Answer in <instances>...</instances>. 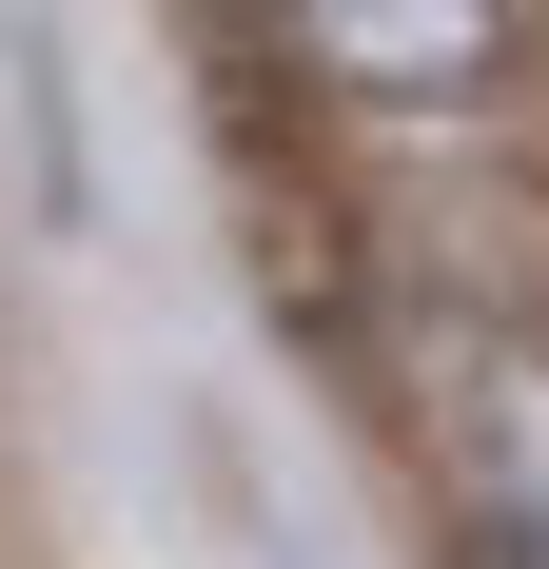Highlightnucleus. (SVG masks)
I'll use <instances>...</instances> for the list:
<instances>
[{"instance_id": "f257e3e1", "label": "nucleus", "mask_w": 549, "mask_h": 569, "mask_svg": "<svg viewBox=\"0 0 549 569\" xmlns=\"http://www.w3.org/2000/svg\"><path fill=\"white\" fill-rule=\"evenodd\" d=\"M451 530L549 569V335H451Z\"/></svg>"}]
</instances>
